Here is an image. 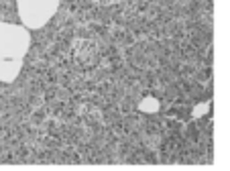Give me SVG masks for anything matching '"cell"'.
I'll list each match as a JSON object with an SVG mask.
<instances>
[{"label": "cell", "mask_w": 230, "mask_h": 171, "mask_svg": "<svg viewBox=\"0 0 230 171\" xmlns=\"http://www.w3.org/2000/svg\"><path fill=\"white\" fill-rule=\"evenodd\" d=\"M59 0H16L20 20L29 29H41L55 14Z\"/></svg>", "instance_id": "obj_2"}, {"label": "cell", "mask_w": 230, "mask_h": 171, "mask_svg": "<svg viewBox=\"0 0 230 171\" xmlns=\"http://www.w3.org/2000/svg\"><path fill=\"white\" fill-rule=\"evenodd\" d=\"M23 59H0V80L2 82H12L19 75Z\"/></svg>", "instance_id": "obj_3"}, {"label": "cell", "mask_w": 230, "mask_h": 171, "mask_svg": "<svg viewBox=\"0 0 230 171\" xmlns=\"http://www.w3.org/2000/svg\"><path fill=\"white\" fill-rule=\"evenodd\" d=\"M29 41V33L23 27L0 23V59H23Z\"/></svg>", "instance_id": "obj_1"}, {"label": "cell", "mask_w": 230, "mask_h": 171, "mask_svg": "<svg viewBox=\"0 0 230 171\" xmlns=\"http://www.w3.org/2000/svg\"><path fill=\"white\" fill-rule=\"evenodd\" d=\"M92 2H96V4H114V2H118V0H92Z\"/></svg>", "instance_id": "obj_4"}]
</instances>
